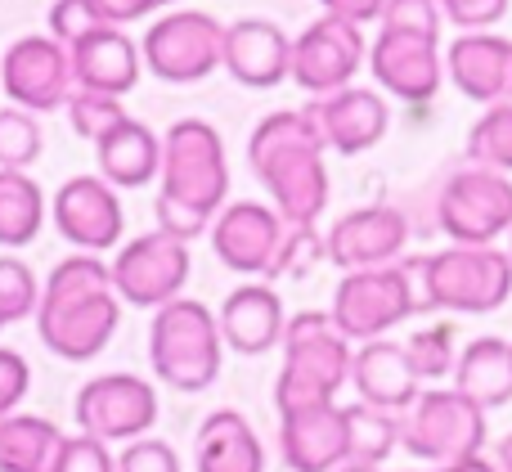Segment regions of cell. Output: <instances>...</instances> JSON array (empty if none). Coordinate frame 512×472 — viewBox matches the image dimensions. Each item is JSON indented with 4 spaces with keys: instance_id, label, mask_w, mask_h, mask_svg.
<instances>
[{
    "instance_id": "1",
    "label": "cell",
    "mask_w": 512,
    "mask_h": 472,
    "mask_svg": "<svg viewBox=\"0 0 512 472\" xmlns=\"http://www.w3.org/2000/svg\"><path fill=\"white\" fill-rule=\"evenodd\" d=\"M409 279L423 311H454V315H490L512 297V257L499 248H463L450 243L445 252L405 257Z\"/></svg>"
},
{
    "instance_id": "2",
    "label": "cell",
    "mask_w": 512,
    "mask_h": 472,
    "mask_svg": "<svg viewBox=\"0 0 512 472\" xmlns=\"http://www.w3.org/2000/svg\"><path fill=\"white\" fill-rule=\"evenodd\" d=\"M351 342L337 333L328 311H301L283 324V369L274 383L279 414L306 405H333L337 392L351 383Z\"/></svg>"
},
{
    "instance_id": "3",
    "label": "cell",
    "mask_w": 512,
    "mask_h": 472,
    "mask_svg": "<svg viewBox=\"0 0 512 472\" xmlns=\"http://www.w3.org/2000/svg\"><path fill=\"white\" fill-rule=\"evenodd\" d=\"M221 320L194 297H176L149 324V360L153 374L176 392H207L221 378Z\"/></svg>"
},
{
    "instance_id": "4",
    "label": "cell",
    "mask_w": 512,
    "mask_h": 472,
    "mask_svg": "<svg viewBox=\"0 0 512 472\" xmlns=\"http://www.w3.org/2000/svg\"><path fill=\"white\" fill-rule=\"evenodd\" d=\"M158 194L176 198V203L194 207L198 216L216 221L230 194V158H225V140L212 122L203 117H180L171 131L162 135V176Z\"/></svg>"
},
{
    "instance_id": "5",
    "label": "cell",
    "mask_w": 512,
    "mask_h": 472,
    "mask_svg": "<svg viewBox=\"0 0 512 472\" xmlns=\"http://www.w3.org/2000/svg\"><path fill=\"white\" fill-rule=\"evenodd\" d=\"M400 446L423 464H459L486 446V410L454 387H427L400 419Z\"/></svg>"
},
{
    "instance_id": "6",
    "label": "cell",
    "mask_w": 512,
    "mask_h": 472,
    "mask_svg": "<svg viewBox=\"0 0 512 472\" xmlns=\"http://www.w3.org/2000/svg\"><path fill=\"white\" fill-rule=\"evenodd\" d=\"M333 324L346 342H378L387 338L396 324H405L409 315H418V293L409 279L405 257L396 266H378V270H351L342 275L333 293Z\"/></svg>"
},
{
    "instance_id": "7",
    "label": "cell",
    "mask_w": 512,
    "mask_h": 472,
    "mask_svg": "<svg viewBox=\"0 0 512 472\" xmlns=\"http://www.w3.org/2000/svg\"><path fill=\"white\" fill-rule=\"evenodd\" d=\"M436 221L463 248H495L512 234V180L468 162L436 194Z\"/></svg>"
},
{
    "instance_id": "8",
    "label": "cell",
    "mask_w": 512,
    "mask_h": 472,
    "mask_svg": "<svg viewBox=\"0 0 512 472\" xmlns=\"http://www.w3.org/2000/svg\"><path fill=\"white\" fill-rule=\"evenodd\" d=\"M221 45H225V23H216L203 9H171L167 18L144 32L140 59L153 77L171 81V86H189L203 81L207 72L221 68Z\"/></svg>"
},
{
    "instance_id": "9",
    "label": "cell",
    "mask_w": 512,
    "mask_h": 472,
    "mask_svg": "<svg viewBox=\"0 0 512 472\" xmlns=\"http://www.w3.org/2000/svg\"><path fill=\"white\" fill-rule=\"evenodd\" d=\"M364 63H369L364 27L346 23V18L324 14L310 27H301V36H292V81L315 99L346 90Z\"/></svg>"
},
{
    "instance_id": "10",
    "label": "cell",
    "mask_w": 512,
    "mask_h": 472,
    "mask_svg": "<svg viewBox=\"0 0 512 472\" xmlns=\"http://www.w3.org/2000/svg\"><path fill=\"white\" fill-rule=\"evenodd\" d=\"M113 293L131 306H153L162 311L176 302L180 288L189 284V243L171 239V234L153 230L140 239L122 243L113 257Z\"/></svg>"
},
{
    "instance_id": "11",
    "label": "cell",
    "mask_w": 512,
    "mask_h": 472,
    "mask_svg": "<svg viewBox=\"0 0 512 472\" xmlns=\"http://www.w3.org/2000/svg\"><path fill=\"white\" fill-rule=\"evenodd\" d=\"M158 423V392L135 374H99L77 392V428L95 441H140Z\"/></svg>"
},
{
    "instance_id": "12",
    "label": "cell",
    "mask_w": 512,
    "mask_h": 472,
    "mask_svg": "<svg viewBox=\"0 0 512 472\" xmlns=\"http://www.w3.org/2000/svg\"><path fill=\"white\" fill-rule=\"evenodd\" d=\"M0 90L9 95L14 108L27 113H54L68 104L77 90L72 81L68 50L50 36H18L5 54H0Z\"/></svg>"
},
{
    "instance_id": "13",
    "label": "cell",
    "mask_w": 512,
    "mask_h": 472,
    "mask_svg": "<svg viewBox=\"0 0 512 472\" xmlns=\"http://www.w3.org/2000/svg\"><path fill=\"white\" fill-rule=\"evenodd\" d=\"M409 243V221L400 207L373 203V207H355V212L337 216L324 234V252L333 266L351 270H378V266H396L405 257Z\"/></svg>"
},
{
    "instance_id": "14",
    "label": "cell",
    "mask_w": 512,
    "mask_h": 472,
    "mask_svg": "<svg viewBox=\"0 0 512 472\" xmlns=\"http://www.w3.org/2000/svg\"><path fill=\"white\" fill-rule=\"evenodd\" d=\"M122 324V297L90 293L72 302H41L36 333L59 360H95Z\"/></svg>"
},
{
    "instance_id": "15",
    "label": "cell",
    "mask_w": 512,
    "mask_h": 472,
    "mask_svg": "<svg viewBox=\"0 0 512 472\" xmlns=\"http://www.w3.org/2000/svg\"><path fill=\"white\" fill-rule=\"evenodd\" d=\"M50 216H54L63 239H68L72 248L90 252V257H99V252L122 243L126 216H122V203H117V189L108 185L104 176L63 180L54 203H50Z\"/></svg>"
},
{
    "instance_id": "16",
    "label": "cell",
    "mask_w": 512,
    "mask_h": 472,
    "mask_svg": "<svg viewBox=\"0 0 512 472\" xmlns=\"http://www.w3.org/2000/svg\"><path fill=\"white\" fill-rule=\"evenodd\" d=\"M252 171L270 189V207L283 216V225H315L324 216L328 207L324 144H292V149L274 153Z\"/></svg>"
},
{
    "instance_id": "17",
    "label": "cell",
    "mask_w": 512,
    "mask_h": 472,
    "mask_svg": "<svg viewBox=\"0 0 512 472\" xmlns=\"http://www.w3.org/2000/svg\"><path fill=\"white\" fill-rule=\"evenodd\" d=\"M283 216L265 203H225L221 216L212 221V248L221 266L239 270L248 279H270L274 252L283 243Z\"/></svg>"
},
{
    "instance_id": "18",
    "label": "cell",
    "mask_w": 512,
    "mask_h": 472,
    "mask_svg": "<svg viewBox=\"0 0 512 472\" xmlns=\"http://www.w3.org/2000/svg\"><path fill=\"white\" fill-rule=\"evenodd\" d=\"M369 68L387 95L405 104H427L445 81V54L441 41H427V36L378 32V41L369 45Z\"/></svg>"
},
{
    "instance_id": "19",
    "label": "cell",
    "mask_w": 512,
    "mask_h": 472,
    "mask_svg": "<svg viewBox=\"0 0 512 472\" xmlns=\"http://www.w3.org/2000/svg\"><path fill=\"white\" fill-rule=\"evenodd\" d=\"M221 68L239 86H279L283 77H292V36L270 18H234V23H225Z\"/></svg>"
},
{
    "instance_id": "20",
    "label": "cell",
    "mask_w": 512,
    "mask_h": 472,
    "mask_svg": "<svg viewBox=\"0 0 512 472\" xmlns=\"http://www.w3.org/2000/svg\"><path fill=\"white\" fill-rule=\"evenodd\" d=\"M315 117L319 135H324V149H337L346 158L355 153H369L373 144H382L391 126V108L378 90H364V86H346L337 95H324L306 108Z\"/></svg>"
},
{
    "instance_id": "21",
    "label": "cell",
    "mask_w": 512,
    "mask_h": 472,
    "mask_svg": "<svg viewBox=\"0 0 512 472\" xmlns=\"http://www.w3.org/2000/svg\"><path fill=\"white\" fill-rule=\"evenodd\" d=\"M279 450L292 472H337L346 464V410L333 401L279 414Z\"/></svg>"
},
{
    "instance_id": "22",
    "label": "cell",
    "mask_w": 512,
    "mask_h": 472,
    "mask_svg": "<svg viewBox=\"0 0 512 472\" xmlns=\"http://www.w3.org/2000/svg\"><path fill=\"white\" fill-rule=\"evenodd\" d=\"M445 77L477 104L512 99V41L495 32H463L445 50Z\"/></svg>"
},
{
    "instance_id": "23",
    "label": "cell",
    "mask_w": 512,
    "mask_h": 472,
    "mask_svg": "<svg viewBox=\"0 0 512 472\" xmlns=\"http://www.w3.org/2000/svg\"><path fill=\"white\" fill-rule=\"evenodd\" d=\"M72 81L77 90H99V95L122 99L126 90L140 86V45L122 32V27H95L68 50Z\"/></svg>"
},
{
    "instance_id": "24",
    "label": "cell",
    "mask_w": 512,
    "mask_h": 472,
    "mask_svg": "<svg viewBox=\"0 0 512 472\" xmlns=\"http://www.w3.org/2000/svg\"><path fill=\"white\" fill-rule=\"evenodd\" d=\"M216 320H221V338L230 351H239V356H265L270 347L283 342L288 315H283V297L265 279H248L243 288H234L225 297Z\"/></svg>"
},
{
    "instance_id": "25",
    "label": "cell",
    "mask_w": 512,
    "mask_h": 472,
    "mask_svg": "<svg viewBox=\"0 0 512 472\" xmlns=\"http://www.w3.org/2000/svg\"><path fill=\"white\" fill-rule=\"evenodd\" d=\"M351 383L364 405L387 410V414H405L409 405L418 401V378H414V369H409L405 342H391V338L364 342V347L355 351Z\"/></svg>"
},
{
    "instance_id": "26",
    "label": "cell",
    "mask_w": 512,
    "mask_h": 472,
    "mask_svg": "<svg viewBox=\"0 0 512 472\" xmlns=\"http://www.w3.org/2000/svg\"><path fill=\"white\" fill-rule=\"evenodd\" d=\"M95 162H99V176L113 189L153 185V180L162 176V135L153 131V126L126 117L122 126H113V131L95 144Z\"/></svg>"
},
{
    "instance_id": "27",
    "label": "cell",
    "mask_w": 512,
    "mask_h": 472,
    "mask_svg": "<svg viewBox=\"0 0 512 472\" xmlns=\"http://www.w3.org/2000/svg\"><path fill=\"white\" fill-rule=\"evenodd\" d=\"M198 472H265V446L239 410H216L198 428Z\"/></svg>"
},
{
    "instance_id": "28",
    "label": "cell",
    "mask_w": 512,
    "mask_h": 472,
    "mask_svg": "<svg viewBox=\"0 0 512 472\" xmlns=\"http://www.w3.org/2000/svg\"><path fill=\"white\" fill-rule=\"evenodd\" d=\"M454 392H463L472 405L495 410L512 401V342L504 338H477L459 351L454 365Z\"/></svg>"
},
{
    "instance_id": "29",
    "label": "cell",
    "mask_w": 512,
    "mask_h": 472,
    "mask_svg": "<svg viewBox=\"0 0 512 472\" xmlns=\"http://www.w3.org/2000/svg\"><path fill=\"white\" fill-rule=\"evenodd\" d=\"M63 432L41 414L0 419V472H50L59 459Z\"/></svg>"
},
{
    "instance_id": "30",
    "label": "cell",
    "mask_w": 512,
    "mask_h": 472,
    "mask_svg": "<svg viewBox=\"0 0 512 472\" xmlns=\"http://www.w3.org/2000/svg\"><path fill=\"white\" fill-rule=\"evenodd\" d=\"M45 225V194L27 171H0V248H27Z\"/></svg>"
},
{
    "instance_id": "31",
    "label": "cell",
    "mask_w": 512,
    "mask_h": 472,
    "mask_svg": "<svg viewBox=\"0 0 512 472\" xmlns=\"http://www.w3.org/2000/svg\"><path fill=\"white\" fill-rule=\"evenodd\" d=\"M346 410V464L382 468L400 446V414L373 410V405H342Z\"/></svg>"
},
{
    "instance_id": "32",
    "label": "cell",
    "mask_w": 512,
    "mask_h": 472,
    "mask_svg": "<svg viewBox=\"0 0 512 472\" xmlns=\"http://www.w3.org/2000/svg\"><path fill=\"white\" fill-rule=\"evenodd\" d=\"M292 144H324V135H319L315 117H310L306 108H283V113L261 117L256 131H252V140H248V162L261 167L265 158L292 149Z\"/></svg>"
},
{
    "instance_id": "33",
    "label": "cell",
    "mask_w": 512,
    "mask_h": 472,
    "mask_svg": "<svg viewBox=\"0 0 512 472\" xmlns=\"http://www.w3.org/2000/svg\"><path fill=\"white\" fill-rule=\"evenodd\" d=\"M468 162L508 176L512 171V99L490 104L468 131Z\"/></svg>"
},
{
    "instance_id": "34",
    "label": "cell",
    "mask_w": 512,
    "mask_h": 472,
    "mask_svg": "<svg viewBox=\"0 0 512 472\" xmlns=\"http://www.w3.org/2000/svg\"><path fill=\"white\" fill-rule=\"evenodd\" d=\"M405 356H409V369H414L418 383H436V378L454 374V365H459V351H454V324H427V329L409 333Z\"/></svg>"
},
{
    "instance_id": "35",
    "label": "cell",
    "mask_w": 512,
    "mask_h": 472,
    "mask_svg": "<svg viewBox=\"0 0 512 472\" xmlns=\"http://www.w3.org/2000/svg\"><path fill=\"white\" fill-rule=\"evenodd\" d=\"M41 122L27 108H0V171H27L41 158Z\"/></svg>"
},
{
    "instance_id": "36",
    "label": "cell",
    "mask_w": 512,
    "mask_h": 472,
    "mask_svg": "<svg viewBox=\"0 0 512 472\" xmlns=\"http://www.w3.org/2000/svg\"><path fill=\"white\" fill-rule=\"evenodd\" d=\"M68 122H72V131L81 135V140H90V144H99L113 126H122L126 117V108H122V99H113V95H99V90H72L68 95Z\"/></svg>"
},
{
    "instance_id": "37",
    "label": "cell",
    "mask_w": 512,
    "mask_h": 472,
    "mask_svg": "<svg viewBox=\"0 0 512 472\" xmlns=\"http://www.w3.org/2000/svg\"><path fill=\"white\" fill-rule=\"evenodd\" d=\"M41 311V279L18 257H0V329Z\"/></svg>"
},
{
    "instance_id": "38",
    "label": "cell",
    "mask_w": 512,
    "mask_h": 472,
    "mask_svg": "<svg viewBox=\"0 0 512 472\" xmlns=\"http://www.w3.org/2000/svg\"><path fill=\"white\" fill-rule=\"evenodd\" d=\"M328 252H324V239H319V230L315 225H288L283 230V243H279V252H274V266H270V279H297V275H306L315 261H324Z\"/></svg>"
},
{
    "instance_id": "39",
    "label": "cell",
    "mask_w": 512,
    "mask_h": 472,
    "mask_svg": "<svg viewBox=\"0 0 512 472\" xmlns=\"http://www.w3.org/2000/svg\"><path fill=\"white\" fill-rule=\"evenodd\" d=\"M441 18H445L441 0H387V9H382V32L441 41Z\"/></svg>"
},
{
    "instance_id": "40",
    "label": "cell",
    "mask_w": 512,
    "mask_h": 472,
    "mask_svg": "<svg viewBox=\"0 0 512 472\" xmlns=\"http://www.w3.org/2000/svg\"><path fill=\"white\" fill-rule=\"evenodd\" d=\"M50 472H117V459L108 455L104 441L77 432V437H63L59 459H54Z\"/></svg>"
},
{
    "instance_id": "41",
    "label": "cell",
    "mask_w": 512,
    "mask_h": 472,
    "mask_svg": "<svg viewBox=\"0 0 512 472\" xmlns=\"http://www.w3.org/2000/svg\"><path fill=\"white\" fill-rule=\"evenodd\" d=\"M95 27H104V23L95 18L90 0H54L50 5V41H59L63 50H72V45H77L81 36H90Z\"/></svg>"
},
{
    "instance_id": "42",
    "label": "cell",
    "mask_w": 512,
    "mask_h": 472,
    "mask_svg": "<svg viewBox=\"0 0 512 472\" xmlns=\"http://www.w3.org/2000/svg\"><path fill=\"white\" fill-rule=\"evenodd\" d=\"M117 472H180V455L158 437H140L117 455Z\"/></svg>"
},
{
    "instance_id": "43",
    "label": "cell",
    "mask_w": 512,
    "mask_h": 472,
    "mask_svg": "<svg viewBox=\"0 0 512 472\" xmlns=\"http://www.w3.org/2000/svg\"><path fill=\"white\" fill-rule=\"evenodd\" d=\"M441 14L459 32H490L508 14V0H441Z\"/></svg>"
},
{
    "instance_id": "44",
    "label": "cell",
    "mask_w": 512,
    "mask_h": 472,
    "mask_svg": "<svg viewBox=\"0 0 512 472\" xmlns=\"http://www.w3.org/2000/svg\"><path fill=\"white\" fill-rule=\"evenodd\" d=\"M27 387H32V369H27V360L18 356L14 347H0V419L18 414Z\"/></svg>"
},
{
    "instance_id": "45",
    "label": "cell",
    "mask_w": 512,
    "mask_h": 472,
    "mask_svg": "<svg viewBox=\"0 0 512 472\" xmlns=\"http://www.w3.org/2000/svg\"><path fill=\"white\" fill-rule=\"evenodd\" d=\"M153 212H158V230L162 234H171V239H180V243H189V239H198V234L207 230V216H198L194 207H185V203H176V198H167V194H158V203H153Z\"/></svg>"
},
{
    "instance_id": "46",
    "label": "cell",
    "mask_w": 512,
    "mask_h": 472,
    "mask_svg": "<svg viewBox=\"0 0 512 472\" xmlns=\"http://www.w3.org/2000/svg\"><path fill=\"white\" fill-rule=\"evenodd\" d=\"M90 9H95L99 23L126 27V23H135V18H144V14H153V9H162V0H90Z\"/></svg>"
},
{
    "instance_id": "47",
    "label": "cell",
    "mask_w": 512,
    "mask_h": 472,
    "mask_svg": "<svg viewBox=\"0 0 512 472\" xmlns=\"http://www.w3.org/2000/svg\"><path fill=\"white\" fill-rule=\"evenodd\" d=\"M319 5H324V14L346 18V23L364 27V23H382V9H387V0H319Z\"/></svg>"
},
{
    "instance_id": "48",
    "label": "cell",
    "mask_w": 512,
    "mask_h": 472,
    "mask_svg": "<svg viewBox=\"0 0 512 472\" xmlns=\"http://www.w3.org/2000/svg\"><path fill=\"white\" fill-rule=\"evenodd\" d=\"M436 472H499V464H495V459H486V455H472V459L445 464V468H436Z\"/></svg>"
},
{
    "instance_id": "49",
    "label": "cell",
    "mask_w": 512,
    "mask_h": 472,
    "mask_svg": "<svg viewBox=\"0 0 512 472\" xmlns=\"http://www.w3.org/2000/svg\"><path fill=\"white\" fill-rule=\"evenodd\" d=\"M495 464H499V472H512V432L504 441H499V450H495Z\"/></svg>"
},
{
    "instance_id": "50",
    "label": "cell",
    "mask_w": 512,
    "mask_h": 472,
    "mask_svg": "<svg viewBox=\"0 0 512 472\" xmlns=\"http://www.w3.org/2000/svg\"><path fill=\"white\" fill-rule=\"evenodd\" d=\"M337 472H382V468H364V464H342Z\"/></svg>"
},
{
    "instance_id": "51",
    "label": "cell",
    "mask_w": 512,
    "mask_h": 472,
    "mask_svg": "<svg viewBox=\"0 0 512 472\" xmlns=\"http://www.w3.org/2000/svg\"><path fill=\"white\" fill-rule=\"evenodd\" d=\"M508 257H512V234H508Z\"/></svg>"
},
{
    "instance_id": "52",
    "label": "cell",
    "mask_w": 512,
    "mask_h": 472,
    "mask_svg": "<svg viewBox=\"0 0 512 472\" xmlns=\"http://www.w3.org/2000/svg\"><path fill=\"white\" fill-rule=\"evenodd\" d=\"M162 5H176V0H162Z\"/></svg>"
},
{
    "instance_id": "53",
    "label": "cell",
    "mask_w": 512,
    "mask_h": 472,
    "mask_svg": "<svg viewBox=\"0 0 512 472\" xmlns=\"http://www.w3.org/2000/svg\"><path fill=\"white\" fill-rule=\"evenodd\" d=\"M409 472H418V468H409Z\"/></svg>"
}]
</instances>
